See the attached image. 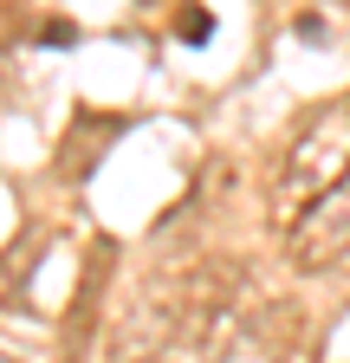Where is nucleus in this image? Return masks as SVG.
<instances>
[{
	"label": "nucleus",
	"instance_id": "2",
	"mask_svg": "<svg viewBox=\"0 0 350 363\" xmlns=\"http://www.w3.org/2000/svg\"><path fill=\"white\" fill-rule=\"evenodd\" d=\"M350 253V169L292 214V266H337Z\"/></svg>",
	"mask_w": 350,
	"mask_h": 363
},
{
	"label": "nucleus",
	"instance_id": "3",
	"mask_svg": "<svg viewBox=\"0 0 350 363\" xmlns=\"http://www.w3.org/2000/svg\"><path fill=\"white\" fill-rule=\"evenodd\" d=\"M175 33H182V39H208V33H214V20H208L201 7H182V13H175Z\"/></svg>",
	"mask_w": 350,
	"mask_h": 363
},
{
	"label": "nucleus",
	"instance_id": "1",
	"mask_svg": "<svg viewBox=\"0 0 350 363\" xmlns=\"http://www.w3.org/2000/svg\"><path fill=\"white\" fill-rule=\"evenodd\" d=\"M344 169H350V104H331L279 162V220H292L305 201H318Z\"/></svg>",
	"mask_w": 350,
	"mask_h": 363
}]
</instances>
